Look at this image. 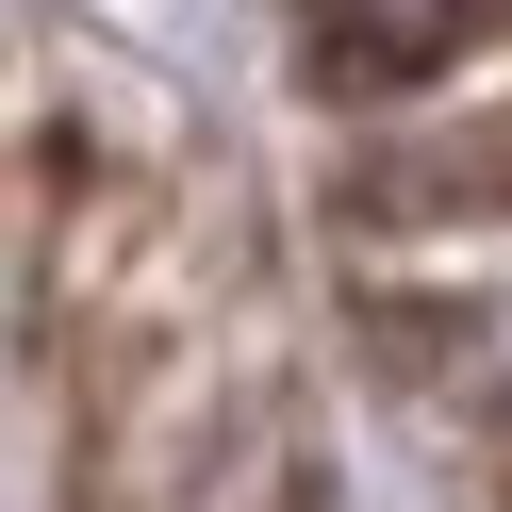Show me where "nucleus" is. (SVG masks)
<instances>
[{
	"label": "nucleus",
	"mask_w": 512,
	"mask_h": 512,
	"mask_svg": "<svg viewBox=\"0 0 512 512\" xmlns=\"http://www.w3.org/2000/svg\"><path fill=\"white\" fill-rule=\"evenodd\" d=\"M347 199H364L380 232H479V215H512V100L496 116H446V133H413V149H380Z\"/></svg>",
	"instance_id": "1"
},
{
	"label": "nucleus",
	"mask_w": 512,
	"mask_h": 512,
	"mask_svg": "<svg viewBox=\"0 0 512 512\" xmlns=\"http://www.w3.org/2000/svg\"><path fill=\"white\" fill-rule=\"evenodd\" d=\"M512 0H314V67L331 83H413L446 50H479Z\"/></svg>",
	"instance_id": "2"
}]
</instances>
